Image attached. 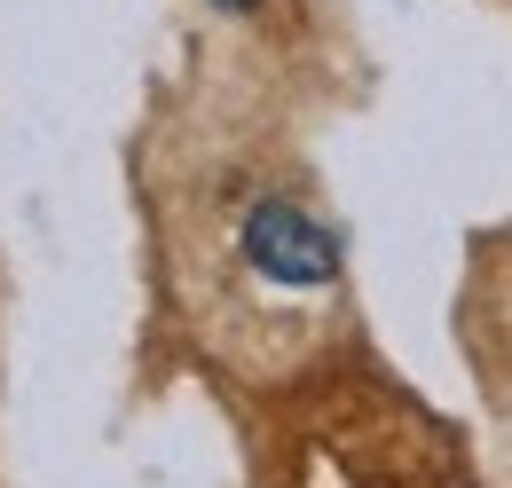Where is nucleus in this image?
<instances>
[{
  "label": "nucleus",
  "instance_id": "obj_1",
  "mask_svg": "<svg viewBox=\"0 0 512 488\" xmlns=\"http://www.w3.org/2000/svg\"><path fill=\"white\" fill-rule=\"evenodd\" d=\"M221 307H260L268 331L308 339L316 307L339 292V229L316 213V197L276 174H245L221 189Z\"/></svg>",
  "mask_w": 512,
  "mask_h": 488
},
{
  "label": "nucleus",
  "instance_id": "obj_2",
  "mask_svg": "<svg viewBox=\"0 0 512 488\" xmlns=\"http://www.w3.org/2000/svg\"><path fill=\"white\" fill-rule=\"evenodd\" d=\"M213 8H229V16H245V8H253V0H213Z\"/></svg>",
  "mask_w": 512,
  "mask_h": 488
}]
</instances>
